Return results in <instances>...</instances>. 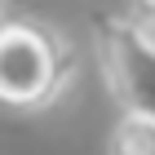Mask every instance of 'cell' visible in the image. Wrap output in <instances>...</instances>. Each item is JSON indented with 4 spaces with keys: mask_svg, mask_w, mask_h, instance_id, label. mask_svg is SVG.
I'll return each instance as SVG.
<instances>
[{
    "mask_svg": "<svg viewBox=\"0 0 155 155\" xmlns=\"http://www.w3.org/2000/svg\"><path fill=\"white\" fill-rule=\"evenodd\" d=\"M129 5H133V22L155 27V0H129Z\"/></svg>",
    "mask_w": 155,
    "mask_h": 155,
    "instance_id": "4",
    "label": "cell"
},
{
    "mask_svg": "<svg viewBox=\"0 0 155 155\" xmlns=\"http://www.w3.org/2000/svg\"><path fill=\"white\" fill-rule=\"evenodd\" d=\"M107 155H155V120L124 115L115 129H111Z\"/></svg>",
    "mask_w": 155,
    "mask_h": 155,
    "instance_id": "3",
    "label": "cell"
},
{
    "mask_svg": "<svg viewBox=\"0 0 155 155\" xmlns=\"http://www.w3.org/2000/svg\"><path fill=\"white\" fill-rule=\"evenodd\" d=\"M97 62L124 115L155 120V36L120 13H93Z\"/></svg>",
    "mask_w": 155,
    "mask_h": 155,
    "instance_id": "2",
    "label": "cell"
},
{
    "mask_svg": "<svg viewBox=\"0 0 155 155\" xmlns=\"http://www.w3.org/2000/svg\"><path fill=\"white\" fill-rule=\"evenodd\" d=\"M0 27H5V22H0Z\"/></svg>",
    "mask_w": 155,
    "mask_h": 155,
    "instance_id": "5",
    "label": "cell"
},
{
    "mask_svg": "<svg viewBox=\"0 0 155 155\" xmlns=\"http://www.w3.org/2000/svg\"><path fill=\"white\" fill-rule=\"evenodd\" d=\"M75 75V45L36 18L0 27V102L18 111L53 107Z\"/></svg>",
    "mask_w": 155,
    "mask_h": 155,
    "instance_id": "1",
    "label": "cell"
}]
</instances>
